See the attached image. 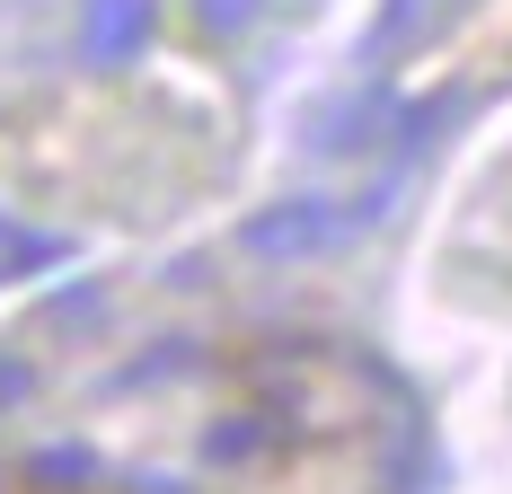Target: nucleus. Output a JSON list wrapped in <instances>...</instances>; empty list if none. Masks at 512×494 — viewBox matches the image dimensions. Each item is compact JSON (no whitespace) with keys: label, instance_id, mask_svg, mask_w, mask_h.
I'll use <instances>...</instances> for the list:
<instances>
[{"label":"nucleus","instance_id":"1","mask_svg":"<svg viewBox=\"0 0 512 494\" xmlns=\"http://www.w3.org/2000/svg\"><path fill=\"white\" fill-rule=\"evenodd\" d=\"M371 221H380V195H292V203H265L248 230H239V247L248 256H274V265H301V256L354 247Z\"/></svg>","mask_w":512,"mask_h":494},{"label":"nucleus","instance_id":"3","mask_svg":"<svg viewBox=\"0 0 512 494\" xmlns=\"http://www.w3.org/2000/svg\"><path fill=\"white\" fill-rule=\"evenodd\" d=\"M256 9H265V0H195V18H204L212 36H239V27H248Z\"/></svg>","mask_w":512,"mask_h":494},{"label":"nucleus","instance_id":"2","mask_svg":"<svg viewBox=\"0 0 512 494\" xmlns=\"http://www.w3.org/2000/svg\"><path fill=\"white\" fill-rule=\"evenodd\" d=\"M151 27H159L151 0H89V9H80V53H89L98 71H115V62H133V53L151 45Z\"/></svg>","mask_w":512,"mask_h":494},{"label":"nucleus","instance_id":"4","mask_svg":"<svg viewBox=\"0 0 512 494\" xmlns=\"http://www.w3.org/2000/svg\"><path fill=\"white\" fill-rule=\"evenodd\" d=\"M27 389V371H18V362H0V397H18Z\"/></svg>","mask_w":512,"mask_h":494}]
</instances>
